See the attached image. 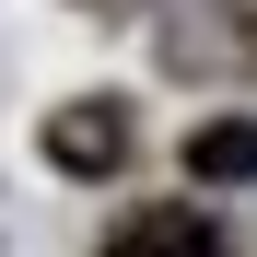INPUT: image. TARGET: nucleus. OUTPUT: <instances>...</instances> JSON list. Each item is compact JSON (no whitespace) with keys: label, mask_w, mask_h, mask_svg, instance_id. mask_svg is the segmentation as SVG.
<instances>
[{"label":"nucleus","mask_w":257,"mask_h":257,"mask_svg":"<svg viewBox=\"0 0 257 257\" xmlns=\"http://www.w3.org/2000/svg\"><path fill=\"white\" fill-rule=\"evenodd\" d=\"M47 152L70 164V176H117V164H128V117L117 105H59L47 117Z\"/></svg>","instance_id":"1"},{"label":"nucleus","mask_w":257,"mask_h":257,"mask_svg":"<svg viewBox=\"0 0 257 257\" xmlns=\"http://www.w3.org/2000/svg\"><path fill=\"white\" fill-rule=\"evenodd\" d=\"M105 257H222V234H210V210L164 199V210H141V222H117Z\"/></svg>","instance_id":"2"},{"label":"nucleus","mask_w":257,"mask_h":257,"mask_svg":"<svg viewBox=\"0 0 257 257\" xmlns=\"http://www.w3.org/2000/svg\"><path fill=\"white\" fill-rule=\"evenodd\" d=\"M187 176L199 187H245L257 176V117H210L199 141H187Z\"/></svg>","instance_id":"3"}]
</instances>
